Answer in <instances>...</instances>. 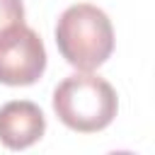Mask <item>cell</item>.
<instances>
[{
    "instance_id": "1",
    "label": "cell",
    "mask_w": 155,
    "mask_h": 155,
    "mask_svg": "<svg viewBox=\"0 0 155 155\" xmlns=\"http://www.w3.org/2000/svg\"><path fill=\"white\" fill-rule=\"evenodd\" d=\"M56 46L78 70L92 73L114 51V27L104 10L90 2H75L63 10L56 24Z\"/></svg>"
},
{
    "instance_id": "2",
    "label": "cell",
    "mask_w": 155,
    "mask_h": 155,
    "mask_svg": "<svg viewBox=\"0 0 155 155\" xmlns=\"http://www.w3.org/2000/svg\"><path fill=\"white\" fill-rule=\"evenodd\" d=\"M53 111L68 128L78 133H97L114 121L119 99L104 78L80 70L53 90Z\"/></svg>"
},
{
    "instance_id": "3",
    "label": "cell",
    "mask_w": 155,
    "mask_h": 155,
    "mask_svg": "<svg viewBox=\"0 0 155 155\" xmlns=\"http://www.w3.org/2000/svg\"><path fill=\"white\" fill-rule=\"evenodd\" d=\"M46 70L41 36L24 22L0 34V82L10 87L34 85Z\"/></svg>"
},
{
    "instance_id": "4",
    "label": "cell",
    "mask_w": 155,
    "mask_h": 155,
    "mask_svg": "<svg viewBox=\"0 0 155 155\" xmlns=\"http://www.w3.org/2000/svg\"><path fill=\"white\" fill-rule=\"evenodd\" d=\"M46 116L29 99H12L0 107V143L10 150H24L41 140Z\"/></svg>"
},
{
    "instance_id": "5",
    "label": "cell",
    "mask_w": 155,
    "mask_h": 155,
    "mask_svg": "<svg viewBox=\"0 0 155 155\" xmlns=\"http://www.w3.org/2000/svg\"><path fill=\"white\" fill-rule=\"evenodd\" d=\"M24 22L22 0H0V34Z\"/></svg>"
}]
</instances>
